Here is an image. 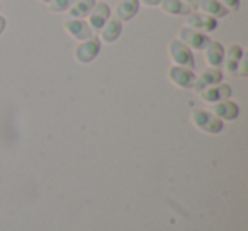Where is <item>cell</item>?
Returning a JSON list of instances; mask_svg holds the SVG:
<instances>
[{
	"instance_id": "obj_1",
	"label": "cell",
	"mask_w": 248,
	"mask_h": 231,
	"mask_svg": "<svg viewBox=\"0 0 248 231\" xmlns=\"http://www.w3.org/2000/svg\"><path fill=\"white\" fill-rule=\"evenodd\" d=\"M169 53H170L172 62L175 63L177 66H184V68H190V70L196 66V60H194V55H192V51H190V48L184 45L182 41H179V39L170 41Z\"/></svg>"
},
{
	"instance_id": "obj_2",
	"label": "cell",
	"mask_w": 248,
	"mask_h": 231,
	"mask_svg": "<svg viewBox=\"0 0 248 231\" xmlns=\"http://www.w3.org/2000/svg\"><path fill=\"white\" fill-rule=\"evenodd\" d=\"M192 121L201 131L204 133H211V135H216L223 129V123H221L219 118H216L214 114L206 112V110H194L192 112Z\"/></svg>"
},
{
	"instance_id": "obj_3",
	"label": "cell",
	"mask_w": 248,
	"mask_h": 231,
	"mask_svg": "<svg viewBox=\"0 0 248 231\" xmlns=\"http://www.w3.org/2000/svg\"><path fill=\"white\" fill-rule=\"evenodd\" d=\"M186 28H190V29H194V31L207 34V32H213L217 29V19L202 14V12H192V14H189V17L186 19Z\"/></svg>"
},
{
	"instance_id": "obj_4",
	"label": "cell",
	"mask_w": 248,
	"mask_h": 231,
	"mask_svg": "<svg viewBox=\"0 0 248 231\" xmlns=\"http://www.w3.org/2000/svg\"><path fill=\"white\" fill-rule=\"evenodd\" d=\"M65 29L72 38L78 39V41H87V39L93 38V31L89 26L85 19H73L68 17L65 21Z\"/></svg>"
},
{
	"instance_id": "obj_5",
	"label": "cell",
	"mask_w": 248,
	"mask_h": 231,
	"mask_svg": "<svg viewBox=\"0 0 248 231\" xmlns=\"http://www.w3.org/2000/svg\"><path fill=\"white\" fill-rule=\"evenodd\" d=\"M179 41H182L186 46L189 48H194V49H204L207 45H209V36L204 34V32H199V31H194L190 28H182L179 31Z\"/></svg>"
},
{
	"instance_id": "obj_6",
	"label": "cell",
	"mask_w": 248,
	"mask_h": 231,
	"mask_svg": "<svg viewBox=\"0 0 248 231\" xmlns=\"http://www.w3.org/2000/svg\"><path fill=\"white\" fill-rule=\"evenodd\" d=\"M100 53V41L97 38H90L87 41H82L75 49V58L80 63H90L97 58Z\"/></svg>"
},
{
	"instance_id": "obj_7",
	"label": "cell",
	"mask_w": 248,
	"mask_h": 231,
	"mask_svg": "<svg viewBox=\"0 0 248 231\" xmlns=\"http://www.w3.org/2000/svg\"><path fill=\"white\" fill-rule=\"evenodd\" d=\"M87 17H89L87 22H89V26L92 28V31L93 29L99 31V29H102V26L110 19V7L106 2H95V5H93V9L90 11V14L87 15Z\"/></svg>"
},
{
	"instance_id": "obj_8",
	"label": "cell",
	"mask_w": 248,
	"mask_h": 231,
	"mask_svg": "<svg viewBox=\"0 0 248 231\" xmlns=\"http://www.w3.org/2000/svg\"><path fill=\"white\" fill-rule=\"evenodd\" d=\"M169 77L175 85L182 87V89H192L196 83V77H194L192 70L184 68V66H172L169 72Z\"/></svg>"
},
{
	"instance_id": "obj_9",
	"label": "cell",
	"mask_w": 248,
	"mask_h": 231,
	"mask_svg": "<svg viewBox=\"0 0 248 231\" xmlns=\"http://www.w3.org/2000/svg\"><path fill=\"white\" fill-rule=\"evenodd\" d=\"M162 9V12L170 15H189L196 11L194 5H189L182 0H162L158 5Z\"/></svg>"
},
{
	"instance_id": "obj_10",
	"label": "cell",
	"mask_w": 248,
	"mask_h": 231,
	"mask_svg": "<svg viewBox=\"0 0 248 231\" xmlns=\"http://www.w3.org/2000/svg\"><path fill=\"white\" fill-rule=\"evenodd\" d=\"M140 11V0H121L116 5V19H119L121 22L131 21Z\"/></svg>"
},
{
	"instance_id": "obj_11",
	"label": "cell",
	"mask_w": 248,
	"mask_h": 231,
	"mask_svg": "<svg viewBox=\"0 0 248 231\" xmlns=\"http://www.w3.org/2000/svg\"><path fill=\"white\" fill-rule=\"evenodd\" d=\"M197 7L201 9L202 14L211 15V17H214V19H224L230 14V11L221 5L219 0H199V2H197Z\"/></svg>"
},
{
	"instance_id": "obj_12",
	"label": "cell",
	"mask_w": 248,
	"mask_h": 231,
	"mask_svg": "<svg viewBox=\"0 0 248 231\" xmlns=\"http://www.w3.org/2000/svg\"><path fill=\"white\" fill-rule=\"evenodd\" d=\"M230 95H231V89L228 85H223V83L206 87V89L201 92L202 100H207V102H221V100H224Z\"/></svg>"
},
{
	"instance_id": "obj_13",
	"label": "cell",
	"mask_w": 248,
	"mask_h": 231,
	"mask_svg": "<svg viewBox=\"0 0 248 231\" xmlns=\"http://www.w3.org/2000/svg\"><path fill=\"white\" fill-rule=\"evenodd\" d=\"M204 51H206V62L207 65H211V68H217L224 62V48L221 43L209 41V45L204 48Z\"/></svg>"
},
{
	"instance_id": "obj_14",
	"label": "cell",
	"mask_w": 248,
	"mask_h": 231,
	"mask_svg": "<svg viewBox=\"0 0 248 231\" xmlns=\"http://www.w3.org/2000/svg\"><path fill=\"white\" fill-rule=\"evenodd\" d=\"M123 32V22L119 19H109L100 29V41L114 43Z\"/></svg>"
},
{
	"instance_id": "obj_15",
	"label": "cell",
	"mask_w": 248,
	"mask_h": 231,
	"mask_svg": "<svg viewBox=\"0 0 248 231\" xmlns=\"http://www.w3.org/2000/svg\"><path fill=\"white\" fill-rule=\"evenodd\" d=\"M214 116L219 119H228V121H233V119L238 118V106L230 100H221V102H216L213 107Z\"/></svg>"
},
{
	"instance_id": "obj_16",
	"label": "cell",
	"mask_w": 248,
	"mask_h": 231,
	"mask_svg": "<svg viewBox=\"0 0 248 231\" xmlns=\"http://www.w3.org/2000/svg\"><path fill=\"white\" fill-rule=\"evenodd\" d=\"M221 80H223V73H221L219 70L207 68V70H204L202 75H201L199 78H196V83H194V87H196L197 90H201V89H206V87L221 83Z\"/></svg>"
},
{
	"instance_id": "obj_17",
	"label": "cell",
	"mask_w": 248,
	"mask_h": 231,
	"mask_svg": "<svg viewBox=\"0 0 248 231\" xmlns=\"http://www.w3.org/2000/svg\"><path fill=\"white\" fill-rule=\"evenodd\" d=\"M241 58H243V49L238 45H231L230 48L224 51V63H226L228 70H230L231 73L238 72V63H240Z\"/></svg>"
},
{
	"instance_id": "obj_18",
	"label": "cell",
	"mask_w": 248,
	"mask_h": 231,
	"mask_svg": "<svg viewBox=\"0 0 248 231\" xmlns=\"http://www.w3.org/2000/svg\"><path fill=\"white\" fill-rule=\"evenodd\" d=\"M93 5H95V0H77L75 4L70 7L68 14L73 19H85L93 9Z\"/></svg>"
},
{
	"instance_id": "obj_19",
	"label": "cell",
	"mask_w": 248,
	"mask_h": 231,
	"mask_svg": "<svg viewBox=\"0 0 248 231\" xmlns=\"http://www.w3.org/2000/svg\"><path fill=\"white\" fill-rule=\"evenodd\" d=\"M75 2L77 0H51L48 5L51 12H65V11H70V7H72Z\"/></svg>"
},
{
	"instance_id": "obj_20",
	"label": "cell",
	"mask_w": 248,
	"mask_h": 231,
	"mask_svg": "<svg viewBox=\"0 0 248 231\" xmlns=\"http://www.w3.org/2000/svg\"><path fill=\"white\" fill-rule=\"evenodd\" d=\"M219 2L228 11H238L240 9V0H219Z\"/></svg>"
},
{
	"instance_id": "obj_21",
	"label": "cell",
	"mask_w": 248,
	"mask_h": 231,
	"mask_svg": "<svg viewBox=\"0 0 248 231\" xmlns=\"http://www.w3.org/2000/svg\"><path fill=\"white\" fill-rule=\"evenodd\" d=\"M162 0H140V4L146 5V7H158Z\"/></svg>"
},
{
	"instance_id": "obj_22",
	"label": "cell",
	"mask_w": 248,
	"mask_h": 231,
	"mask_svg": "<svg viewBox=\"0 0 248 231\" xmlns=\"http://www.w3.org/2000/svg\"><path fill=\"white\" fill-rule=\"evenodd\" d=\"M5 28H7V21H5L4 15H0V34L5 31Z\"/></svg>"
},
{
	"instance_id": "obj_23",
	"label": "cell",
	"mask_w": 248,
	"mask_h": 231,
	"mask_svg": "<svg viewBox=\"0 0 248 231\" xmlns=\"http://www.w3.org/2000/svg\"><path fill=\"white\" fill-rule=\"evenodd\" d=\"M182 2H186V4H189V5H194V7H197V2H199V0H182Z\"/></svg>"
},
{
	"instance_id": "obj_24",
	"label": "cell",
	"mask_w": 248,
	"mask_h": 231,
	"mask_svg": "<svg viewBox=\"0 0 248 231\" xmlns=\"http://www.w3.org/2000/svg\"><path fill=\"white\" fill-rule=\"evenodd\" d=\"M43 4H49V2H51V0H41Z\"/></svg>"
}]
</instances>
